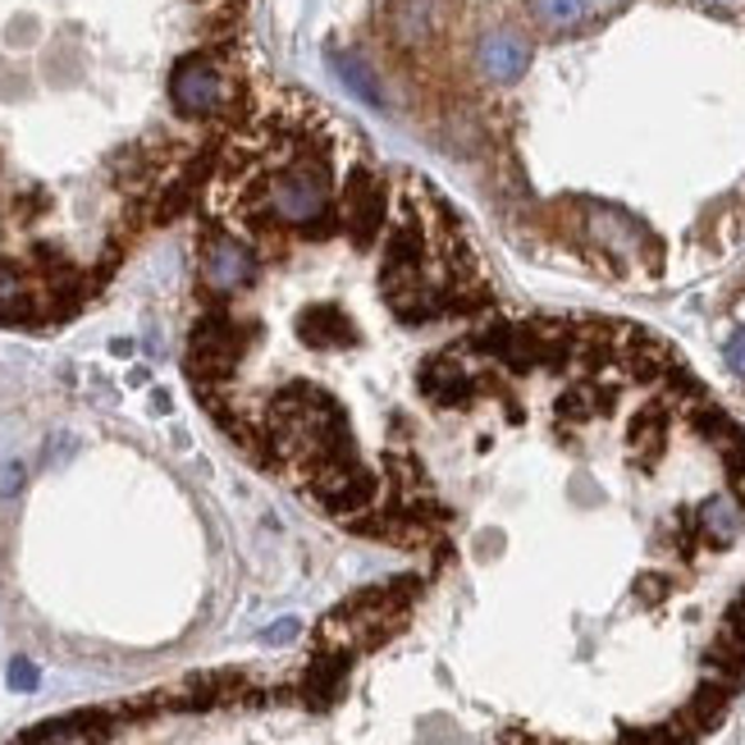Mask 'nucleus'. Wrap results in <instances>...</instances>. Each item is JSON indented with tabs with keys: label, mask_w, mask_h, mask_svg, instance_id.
Segmentation results:
<instances>
[{
	"label": "nucleus",
	"mask_w": 745,
	"mask_h": 745,
	"mask_svg": "<svg viewBox=\"0 0 745 745\" xmlns=\"http://www.w3.org/2000/svg\"><path fill=\"white\" fill-rule=\"evenodd\" d=\"M527 64H531V47L517 42V37H490V42L480 47V69H486L494 83L521 79V73H527Z\"/></svg>",
	"instance_id": "f257e3e1"
}]
</instances>
